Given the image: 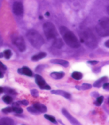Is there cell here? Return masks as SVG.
<instances>
[{"label": "cell", "instance_id": "1", "mask_svg": "<svg viewBox=\"0 0 109 125\" xmlns=\"http://www.w3.org/2000/svg\"><path fill=\"white\" fill-rule=\"evenodd\" d=\"M59 31L65 43L68 46L72 48H78L80 47V42L78 40L77 37L67 27L61 26L59 28Z\"/></svg>", "mask_w": 109, "mask_h": 125}, {"label": "cell", "instance_id": "2", "mask_svg": "<svg viewBox=\"0 0 109 125\" xmlns=\"http://www.w3.org/2000/svg\"><path fill=\"white\" fill-rule=\"evenodd\" d=\"M26 36H27V38L29 41V43L32 45L33 48L39 49L43 45L44 43L43 38L41 36V34L36 30H30L27 32Z\"/></svg>", "mask_w": 109, "mask_h": 125}, {"label": "cell", "instance_id": "3", "mask_svg": "<svg viewBox=\"0 0 109 125\" xmlns=\"http://www.w3.org/2000/svg\"><path fill=\"white\" fill-rule=\"evenodd\" d=\"M96 31L100 37H108L109 36V18L102 17L101 18L97 26L95 27Z\"/></svg>", "mask_w": 109, "mask_h": 125}, {"label": "cell", "instance_id": "4", "mask_svg": "<svg viewBox=\"0 0 109 125\" xmlns=\"http://www.w3.org/2000/svg\"><path fill=\"white\" fill-rule=\"evenodd\" d=\"M81 41L84 42L87 46L91 49H95L98 46L97 39L93 33L89 30H87L83 33V39Z\"/></svg>", "mask_w": 109, "mask_h": 125}, {"label": "cell", "instance_id": "5", "mask_svg": "<svg viewBox=\"0 0 109 125\" xmlns=\"http://www.w3.org/2000/svg\"><path fill=\"white\" fill-rule=\"evenodd\" d=\"M43 31L46 37L48 39H55L58 36V32L55 26L51 22H47L44 24Z\"/></svg>", "mask_w": 109, "mask_h": 125}, {"label": "cell", "instance_id": "6", "mask_svg": "<svg viewBox=\"0 0 109 125\" xmlns=\"http://www.w3.org/2000/svg\"><path fill=\"white\" fill-rule=\"evenodd\" d=\"M12 42L21 52H24L26 50V45L24 39L21 36H15L12 39Z\"/></svg>", "mask_w": 109, "mask_h": 125}, {"label": "cell", "instance_id": "7", "mask_svg": "<svg viewBox=\"0 0 109 125\" xmlns=\"http://www.w3.org/2000/svg\"><path fill=\"white\" fill-rule=\"evenodd\" d=\"M12 10L15 15L21 16L23 14V12H24L23 5L20 1H15L12 6Z\"/></svg>", "mask_w": 109, "mask_h": 125}, {"label": "cell", "instance_id": "8", "mask_svg": "<svg viewBox=\"0 0 109 125\" xmlns=\"http://www.w3.org/2000/svg\"><path fill=\"white\" fill-rule=\"evenodd\" d=\"M62 114H63V115L65 116V118H67L70 122V123L72 125H82L80 123V122H78L76 118H74L72 115L71 114H70L69 112L68 111L66 110L65 109H62Z\"/></svg>", "mask_w": 109, "mask_h": 125}, {"label": "cell", "instance_id": "9", "mask_svg": "<svg viewBox=\"0 0 109 125\" xmlns=\"http://www.w3.org/2000/svg\"><path fill=\"white\" fill-rule=\"evenodd\" d=\"M51 93L53 94H56V95H59V96H62L63 97H64L67 99H70L71 98V94H69L68 92H66L63 90H53L51 91Z\"/></svg>", "mask_w": 109, "mask_h": 125}, {"label": "cell", "instance_id": "10", "mask_svg": "<svg viewBox=\"0 0 109 125\" xmlns=\"http://www.w3.org/2000/svg\"><path fill=\"white\" fill-rule=\"evenodd\" d=\"M18 72L19 74H24L27 76H33L32 71L30 70L28 67H23L21 69H18Z\"/></svg>", "mask_w": 109, "mask_h": 125}, {"label": "cell", "instance_id": "11", "mask_svg": "<svg viewBox=\"0 0 109 125\" xmlns=\"http://www.w3.org/2000/svg\"><path fill=\"white\" fill-rule=\"evenodd\" d=\"M33 107H34L39 113H45L47 111V107L41 103H35Z\"/></svg>", "mask_w": 109, "mask_h": 125}, {"label": "cell", "instance_id": "12", "mask_svg": "<svg viewBox=\"0 0 109 125\" xmlns=\"http://www.w3.org/2000/svg\"><path fill=\"white\" fill-rule=\"evenodd\" d=\"M51 62L53 64H57V65H60L63 67H68L69 65V62L68 61L63 60V59H52L51 60Z\"/></svg>", "mask_w": 109, "mask_h": 125}, {"label": "cell", "instance_id": "13", "mask_svg": "<svg viewBox=\"0 0 109 125\" xmlns=\"http://www.w3.org/2000/svg\"><path fill=\"white\" fill-rule=\"evenodd\" d=\"M108 80V78L106 76H104V77L100 78V79H98L97 81H95L93 84V87H96V88H100L102 86H103V85L106 83V81Z\"/></svg>", "mask_w": 109, "mask_h": 125}, {"label": "cell", "instance_id": "14", "mask_svg": "<svg viewBox=\"0 0 109 125\" xmlns=\"http://www.w3.org/2000/svg\"><path fill=\"white\" fill-rule=\"evenodd\" d=\"M36 83L37 85H38L40 88L42 87L45 85H47L46 81H44V79L41 76L38 75V74L36 75Z\"/></svg>", "mask_w": 109, "mask_h": 125}, {"label": "cell", "instance_id": "15", "mask_svg": "<svg viewBox=\"0 0 109 125\" xmlns=\"http://www.w3.org/2000/svg\"><path fill=\"white\" fill-rule=\"evenodd\" d=\"M0 125H15V122L9 118H4L0 120Z\"/></svg>", "mask_w": 109, "mask_h": 125}, {"label": "cell", "instance_id": "16", "mask_svg": "<svg viewBox=\"0 0 109 125\" xmlns=\"http://www.w3.org/2000/svg\"><path fill=\"white\" fill-rule=\"evenodd\" d=\"M63 41H62V39L59 38H55L54 41L53 43V45L54 46V48H57V49H60L63 46Z\"/></svg>", "mask_w": 109, "mask_h": 125}, {"label": "cell", "instance_id": "17", "mask_svg": "<svg viewBox=\"0 0 109 125\" xmlns=\"http://www.w3.org/2000/svg\"><path fill=\"white\" fill-rule=\"evenodd\" d=\"M64 72H54L51 74V76L55 80H59L61 79L64 76Z\"/></svg>", "mask_w": 109, "mask_h": 125}, {"label": "cell", "instance_id": "18", "mask_svg": "<svg viewBox=\"0 0 109 125\" xmlns=\"http://www.w3.org/2000/svg\"><path fill=\"white\" fill-rule=\"evenodd\" d=\"M46 56H47V54L45 52H40V53L37 54L36 55L33 56L31 60L33 61H39V60L44 59V57H46Z\"/></svg>", "mask_w": 109, "mask_h": 125}, {"label": "cell", "instance_id": "19", "mask_svg": "<svg viewBox=\"0 0 109 125\" xmlns=\"http://www.w3.org/2000/svg\"><path fill=\"white\" fill-rule=\"evenodd\" d=\"M92 87V85L88 83H83L80 86H76V88L78 90H87V89H89Z\"/></svg>", "mask_w": 109, "mask_h": 125}, {"label": "cell", "instance_id": "20", "mask_svg": "<svg viewBox=\"0 0 109 125\" xmlns=\"http://www.w3.org/2000/svg\"><path fill=\"white\" fill-rule=\"evenodd\" d=\"M72 77L76 81H79L83 78V74L80 72H74L72 74Z\"/></svg>", "mask_w": 109, "mask_h": 125}, {"label": "cell", "instance_id": "21", "mask_svg": "<svg viewBox=\"0 0 109 125\" xmlns=\"http://www.w3.org/2000/svg\"><path fill=\"white\" fill-rule=\"evenodd\" d=\"M44 118H46L47 120H49L50 122H51L54 123V124H57V122L56 120V119L54 118V117L52 116L51 115L45 114V115H44Z\"/></svg>", "mask_w": 109, "mask_h": 125}, {"label": "cell", "instance_id": "22", "mask_svg": "<svg viewBox=\"0 0 109 125\" xmlns=\"http://www.w3.org/2000/svg\"><path fill=\"white\" fill-rule=\"evenodd\" d=\"M3 100L4 101V103H6V104H11V103H12V101H13V99H12V98L10 96H5L3 97Z\"/></svg>", "mask_w": 109, "mask_h": 125}, {"label": "cell", "instance_id": "23", "mask_svg": "<svg viewBox=\"0 0 109 125\" xmlns=\"http://www.w3.org/2000/svg\"><path fill=\"white\" fill-rule=\"evenodd\" d=\"M103 101H104V97L103 96H98V98H97V100H95V104L96 105V106H100L101 104H102V103H103Z\"/></svg>", "mask_w": 109, "mask_h": 125}, {"label": "cell", "instance_id": "24", "mask_svg": "<svg viewBox=\"0 0 109 125\" xmlns=\"http://www.w3.org/2000/svg\"><path fill=\"white\" fill-rule=\"evenodd\" d=\"M4 56L6 59H9L12 56V51L10 50H6L4 52Z\"/></svg>", "mask_w": 109, "mask_h": 125}, {"label": "cell", "instance_id": "25", "mask_svg": "<svg viewBox=\"0 0 109 125\" xmlns=\"http://www.w3.org/2000/svg\"><path fill=\"white\" fill-rule=\"evenodd\" d=\"M12 111H13V112H15V113H16V114H21L23 112V109H22V108H20V107H12Z\"/></svg>", "mask_w": 109, "mask_h": 125}, {"label": "cell", "instance_id": "26", "mask_svg": "<svg viewBox=\"0 0 109 125\" xmlns=\"http://www.w3.org/2000/svg\"><path fill=\"white\" fill-rule=\"evenodd\" d=\"M27 111L30 112L31 114H35V115H38V114H39V112L38 111L34 108L33 107H28L27 108Z\"/></svg>", "mask_w": 109, "mask_h": 125}, {"label": "cell", "instance_id": "27", "mask_svg": "<svg viewBox=\"0 0 109 125\" xmlns=\"http://www.w3.org/2000/svg\"><path fill=\"white\" fill-rule=\"evenodd\" d=\"M1 111L4 114H9V113H11L12 111V108L10 107H6V108H4Z\"/></svg>", "mask_w": 109, "mask_h": 125}, {"label": "cell", "instance_id": "28", "mask_svg": "<svg viewBox=\"0 0 109 125\" xmlns=\"http://www.w3.org/2000/svg\"><path fill=\"white\" fill-rule=\"evenodd\" d=\"M31 94L32 95L33 97H38L39 96V93L37 91L36 89H32L31 90Z\"/></svg>", "mask_w": 109, "mask_h": 125}, {"label": "cell", "instance_id": "29", "mask_svg": "<svg viewBox=\"0 0 109 125\" xmlns=\"http://www.w3.org/2000/svg\"><path fill=\"white\" fill-rule=\"evenodd\" d=\"M0 70H7V67L6 66L4 65L2 62L0 61Z\"/></svg>", "mask_w": 109, "mask_h": 125}, {"label": "cell", "instance_id": "30", "mask_svg": "<svg viewBox=\"0 0 109 125\" xmlns=\"http://www.w3.org/2000/svg\"><path fill=\"white\" fill-rule=\"evenodd\" d=\"M103 88L106 89V90H108L109 91V83H105L104 85H103Z\"/></svg>", "mask_w": 109, "mask_h": 125}, {"label": "cell", "instance_id": "31", "mask_svg": "<svg viewBox=\"0 0 109 125\" xmlns=\"http://www.w3.org/2000/svg\"><path fill=\"white\" fill-rule=\"evenodd\" d=\"M21 103L22 104H23V105H25V106H27V105H28V104H29V102H28L27 100H21Z\"/></svg>", "mask_w": 109, "mask_h": 125}, {"label": "cell", "instance_id": "32", "mask_svg": "<svg viewBox=\"0 0 109 125\" xmlns=\"http://www.w3.org/2000/svg\"><path fill=\"white\" fill-rule=\"evenodd\" d=\"M41 89H47V90H50V89H51V87L47 84V85H45L44 86H43L42 87H41Z\"/></svg>", "mask_w": 109, "mask_h": 125}, {"label": "cell", "instance_id": "33", "mask_svg": "<svg viewBox=\"0 0 109 125\" xmlns=\"http://www.w3.org/2000/svg\"><path fill=\"white\" fill-rule=\"evenodd\" d=\"M88 63L91 64V65H96L98 63V61H89Z\"/></svg>", "mask_w": 109, "mask_h": 125}, {"label": "cell", "instance_id": "34", "mask_svg": "<svg viewBox=\"0 0 109 125\" xmlns=\"http://www.w3.org/2000/svg\"><path fill=\"white\" fill-rule=\"evenodd\" d=\"M91 95H92V96H93V97H97L98 98V96H99V94L97 93V92H93L91 94Z\"/></svg>", "mask_w": 109, "mask_h": 125}, {"label": "cell", "instance_id": "35", "mask_svg": "<svg viewBox=\"0 0 109 125\" xmlns=\"http://www.w3.org/2000/svg\"><path fill=\"white\" fill-rule=\"evenodd\" d=\"M104 45H105L106 48H109V39L106 41L105 43H104Z\"/></svg>", "mask_w": 109, "mask_h": 125}, {"label": "cell", "instance_id": "36", "mask_svg": "<svg viewBox=\"0 0 109 125\" xmlns=\"http://www.w3.org/2000/svg\"><path fill=\"white\" fill-rule=\"evenodd\" d=\"M3 77H4V74L1 71H0V78H2Z\"/></svg>", "mask_w": 109, "mask_h": 125}, {"label": "cell", "instance_id": "37", "mask_svg": "<svg viewBox=\"0 0 109 125\" xmlns=\"http://www.w3.org/2000/svg\"><path fill=\"white\" fill-rule=\"evenodd\" d=\"M4 88H3V87H0V94H2V93L4 92Z\"/></svg>", "mask_w": 109, "mask_h": 125}, {"label": "cell", "instance_id": "38", "mask_svg": "<svg viewBox=\"0 0 109 125\" xmlns=\"http://www.w3.org/2000/svg\"><path fill=\"white\" fill-rule=\"evenodd\" d=\"M106 10H107V12H108V14L109 15V6H107V8H106Z\"/></svg>", "mask_w": 109, "mask_h": 125}, {"label": "cell", "instance_id": "39", "mask_svg": "<svg viewBox=\"0 0 109 125\" xmlns=\"http://www.w3.org/2000/svg\"><path fill=\"white\" fill-rule=\"evenodd\" d=\"M45 15H46V16H48H48L50 15V14H49V12H46V14H45Z\"/></svg>", "mask_w": 109, "mask_h": 125}, {"label": "cell", "instance_id": "40", "mask_svg": "<svg viewBox=\"0 0 109 125\" xmlns=\"http://www.w3.org/2000/svg\"><path fill=\"white\" fill-rule=\"evenodd\" d=\"M40 19H43V17H41V16H40Z\"/></svg>", "mask_w": 109, "mask_h": 125}, {"label": "cell", "instance_id": "41", "mask_svg": "<svg viewBox=\"0 0 109 125\" xmlns=\"http://www.w3.org/2000/svg\"><path fill=\"white\" fill-rule=\"evenodd\" d=\"M108 103H109V98H108Z\"/></svg>", "mask_w": 109, "mask_h": 125}, {"label": "cell", "instance_id": "42", "mask_svg": "<svg viewBox=\"0 0 109 125\" xmlns=\"http://www.w3.org/2000/svg\"><path fill=\"white\" fill-rule=\"evenodd\" d=\"M1 54H0V57H1Z\"/></svg>", "mask_w": 109, "mask_h": 125}]
</instances>
